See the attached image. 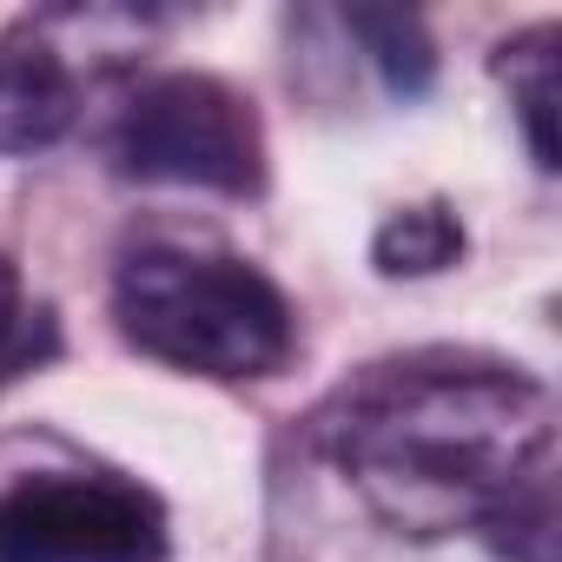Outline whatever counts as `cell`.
<instances>
[{"label":"cell","mask_w":562,"mask_h":562,"mask_svg":"<svg viewBox=\"0 0 562 562\" xmlns=\"http://www.w3.org/2000/svg\"><path fill=\"white\" fill-rule=\"evenodd\" d=\"M345 34L364 41L371 67L384 74V87H391L397 100H424V93H430V80H437V47H430V34H424L417 14H404V8H351V14H345Z\"/></svg>","instance_id":"cell-6"},{"label":"cell","mask_w":562,"mask_h":562,"mask_svg":"<svg viewBox=\"0 0 562 562\" xmlns=\"http://www.w3.org/2000/svg\"><path fill=\"white\" fill-rule=\"evenodd\" d=\"M113 318L126 345L199 378H271L292 358V305L251 258L139 245L120 258Z\"/></svg>","instance_id":"cell-2"},{"label":"cell","mask_w":562,"mask_h":562,"mask_svg":"<svg viewBox=\"0 0 562 562\" xmlns=\"http://www.w3.org/2000/svg\"><path fill=\"white\" fill-rule=\"evenodd\" d=\"M74 113H80V87L60 47L47 41V27L41 21L8 27L0 34V159L67 139Z\"/></svg>","instance_id":"cell-5"},{"label":"cell","mask_w":562,"mask_h":562,"mask_svg":"<svg viewBox=\"0 0 562 562\" xmlns=\"http://www.w3.org/2000/svg\"><path fill=\"white\" fill-rule=\"evenodd\" d=\"M371 258H378L384 278H430V271H443V265L463 258V225H457V212L437 205V199H430V205H404V212H391V218L378 225Z\"/></svg>","instance_id":"cell-7"},{"label":"cell","mask_w":562,"mask_h":562,"mask_svg":"<svg viewBox=\"0 0 562 562\" xmlns=\"http://www.w3.org/2000/svg\"><path fill=\"white\" fill-rule=\"evenodd\" d=\"M113 166L153 186H205V192H258L265 186V133L245 93L212 74H159L146 80L120 126Z\"/></svg>","instance_id":"cell-3"},{"label":"cell","mask_w":562,"mask_h":562,"mask_svg":"<svg viewBox=\"0 0 562 562\" xmlns=\"http://www.w3.org/2000/svg\"><path fill=\"white\" fill-rule=\"evenodd\" d=\"M54 351H60V318L47 305H34L21 271L0 258V391L27 371H41Z\"/></svg>","instance_id":"cell-9"},{"label":"cell","mask_w":562,"mask_h":562,"mask_svg":"<svg viewBox=\"0 0 562 562\" xmlns=\"http://www.w3.org/2000/svg\"><path fill=\"white\" fill-rule=\"evenodd\" d=\"M318 437L397 536H490L509 503L555 483L549 391L483 358L371 364L318 417Z\"/></svg>","instance_id":"cell-1"},{"label":"cell","mask_w":562,"mask_h":562,"mask_svg":"<svg viewBox=\"0 0 562 562\" xmlns=\"http://www.w3.org/2000/svg\"><path fill=\"white\" fill-rule=\"evenodd\" d=\"M166 509L113 470H34L0 490V562H166Z\"/></svg>","instance_id":"cell-4"},{"label":"cell","mask_w":562,"mask_h":562,"mask_svg":"<svg viewBox=\"0 0 562 562\" xmlns=\"http://www.w3.org/2000/svg\"><path fill=\"white\" fill-rule=\"evenodd\" d=\"M496 74L516 93V113H522V133H529L536 166L555 172V27H536V34L509 41L503 60H496Z\"/></svg>","instance_id":"cell-8"}]
</instances>
